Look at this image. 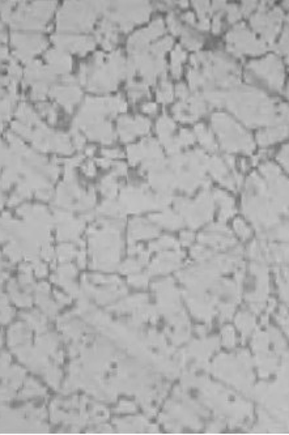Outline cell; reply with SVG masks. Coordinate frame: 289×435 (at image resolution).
<instances>
[{
	"label": "cell",
	"mask_w": 289,
	"mask_h": 435,
	"mask_svg": "<svg viewBox=\"0 0 289 435\" xmlns=\"http://www.w3.org/2000/svg\"><path fill=\"white\" fill-rule=\"evenodd\" d=\"M158 99L161 101V102H170L173 99V89H172V85L169 84V83H164L161 85V88L158 90V94H157Z\"/></svg>",
	"instance_id": "obj_5"
},
{
	"label": "cell",
	"mask_w": 289,
	"mask_h": 435,
	"mask_svg": "<svg viewBox=\"0 0 289 435\" xmlns=\"http://www.w3.org/2000/svg\"><path fill=\"white\" fill-rule=\"evenodd\" d=\"M249 70L251 75L258 77L260 81H264L271 89L282 91L284 84V72L280 60L276 56H268L264 60L250 63Z\"/></svg>",
	"instance_id": "obj_1"
},
{
	"label": "cell",
	"mask_w": 289,
	"mask_h": 435,
	"mask_svg": "<svg viewBox=\"0 0 289 435\" xmlns=\"http://www.w3.org/2000/svg\"><path fill=\"white\" fill-rule=\"evenodd\" d=\"M235 227H236V230H237L238 234L241 235L242 238H246L250 235V229L246 226L245 222H243V221H241V219H236Z\"/></svg>",
	"instance_id": "obj_6"
},
{
	"label": "cell",
	"mask_w": 289,
	"mask_h": 435,
	"mask_svg": "<svg viewBox=\"0 0 289 435\" xmlns=\"http://www.w3.org/2000/svg\"><path fill=\"white\" fill-rule=\"evenodd\" d=\"M282 20L283 15L279 9L271 12H262L259 9V12L251 18V25L256 30H259L268 42H272L278 34L279 28L282 25Z\"/></svg>",
	"instance_id": "obj_3"
},
{
	"label": "cell",
	"mask_w": 289,
	"mask_h": 435,
	"mask_svg": "<svg viewBox=\"0 0 289 435\" xmlns=\"http://www.w3.org/2000/svg\"><path fill=\"white\" fill-rule=\"evenodd\" d=\"M228 13H229V15H228L229 22L237 21L238 18L241 17V11H240V9H238L236 5H232V7H229V11H228Z\"/></svg>",
	"instance_id": "obj_7"
},
{
	"label": "cell",
	"mask_w": 289,
	"mask_h": 435,
	"mask_svg": "<svg viewBox=\"0 0 289 435\" xmlns=\"http://www.w3.org/2000/svg\"><path fill=\"white\" fill-rule=\"evenodd\" d=\"M189 93H190V91H189V89H187L186 85L180 84L178 87H177V95H178V97H181L183 101L189 98Z\"/></svg>",
	"instance_id": "obj_8"
},
{
	"label": "cell",
	"mask_w": 289,
	"mask_h": 435,
	"mask_svg": "<svg viewBox=\"0 0 289 435\" xmlns=\"http://www.w3.org/2000/svg\"><path fill=\"white\" fill-rule=\"evenodd\" d=\"M287 136V126H282V127H275L272 130H267V131L260 132L258 135V141L259 144H262L263 146L268 145V144L276 143L279 140L284 139Z\"/></svg>",
	"instance_id": "obj_4"
},
{
	"label": "cell",
	"mask_w": 289,
	"mask_h": 435,
	"mask_svg": "<svg viewBox=\"0 0 289 435\" xmlns=\"http://www.w3.org/2000/svg\"><path fill=\"white\" fill-rule=\"evenodd\" d=\"M228 44L235 52L246 54H259L266 50V44L254 38V36L243 25L237 26L233 32L228 34Z\"/></svg>",
	"instance_id": "obj_2"
}]
</instances>
